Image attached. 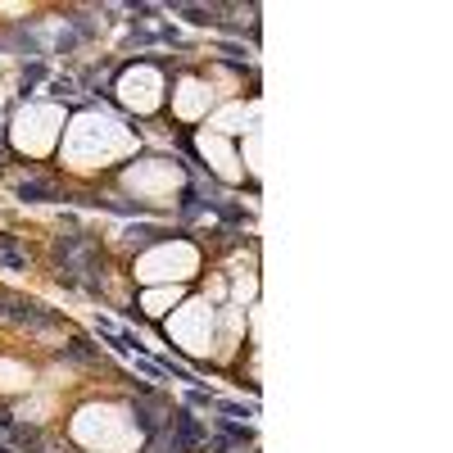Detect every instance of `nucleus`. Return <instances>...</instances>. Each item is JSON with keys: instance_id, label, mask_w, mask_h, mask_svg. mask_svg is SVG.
I'll list each match as a JSON object with an SVG mask.
<instances>
[{"instance_id": "obj_2", "label": "nucleus", "mask_w": 453, "mask_h": 453, "mask_svg": "<svg viewBox=\"0 0 453 453\" xmlns=\"http://www.w3.org/2000/svg\"><path fill=\"white\" fill-rule=\"evenodd\" d=\"M0 263H5V267H27V254H18L9 240H0Z\"/></svg>"}, {"instance_id": "obj_1", "label": "nucleus", "mask_w": 453, "mask_h": 453, "mask_svg": "<svg viewBox=\"0 0 453 453\" xmlns=\"http://www.w3.org/2000/svg\"><path fill=\"white\" fill-rule=\"evenodd\" d=\"M177 295H181V291H159V295H150V300H146V313H150V317H159V313H163V304H177Z\"/></svg>"}]
</instances>
